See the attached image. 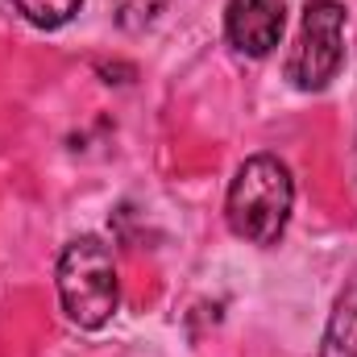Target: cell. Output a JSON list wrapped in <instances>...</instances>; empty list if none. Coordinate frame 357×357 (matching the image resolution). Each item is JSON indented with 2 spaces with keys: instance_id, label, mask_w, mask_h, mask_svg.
Wrapping results in <instances>:
<instances>
[{
  "instance_id": "7a4b0ae2",
  "label": "cell",
  "mask_w": 357,
  "mask_h": 357,
  "mask_svg": "<svg viewBox=\"0 0 357 357\" xmlns=\"http://www.w3.org/2000/svg\"><path fill=\"white\" fill-rule=\"evenodd\" d=\"M59 299L71 324L79 328H104L116 316L121 282L112 250L100 237H75L59 258Z\"/></svg>"
},
{
  "instance_id": "5b68a950",
  "label": "cell",
  "mask_w": 357,
  "mask_h": 357,
  "mask_svg": "<svg viewBox=\"0 0 357 357\" xmlns=\"http://www.w3.org/2000/svg\"><path fill=\"white\" fill-rule=\"evenodd\" d=\"M13 8L38 29H63L84 8V0H13Z\"/></svg>"
},
{
  "instance_id": "8992f818",
  "label": "cell",
  "mask_w": 357,
  "mask_h": 357,
  "mask_svg": "<svg viewBox=\"0 0 357 357\" xmlns=\"http://www.w3.org/2000/svg\"><path fill=\"white\" fill-rule=\"evenodd\" d=\"M320 357H357V312L349 303L337 307L333 324H328V337H324V354Z\"/></svg>"
},
{
  "instance_id": "3957f363",
  "label": "cell",
  "mask_w": 357,
  "mask_h": 357,
  "mask_svg": "<svg viewBox=\"0 0 357 357\" xmlns=\"http://www.w3.org/2000/svg\"><path fill=\"white\" fill-rule=\"evenodd\" d=\"M345 59V4L341 0H307L299 38L287 54V79L299 91H324Z\"/></svg>"
},
{
  "instance_id": "277c9868",
  "label": "cell",
  "mask_w": 357,
  "mask_h": 357,
  "mask_svg": "<svg viewBox=\"0 0 357 357\" xmlns=\"http://www.w3.org/2000/svg\"><path fill=\"white\" fill-rule=\"evenodd\" d=\"M282 25H287L282 0H229L225 8V33L233 50L250 59H266L282 38Z\"/></svg>"
},
{
  "instance_id": "6da1fadb",
  "label": "cell",
  "mask_w": 357,
  "mask_h": 357,
  "mask_svg": "<svg viewBox=\"0 0 357 357\" xmlns=\"http://www.w3.org/2000/svg\"><path fill=\"white\" fill-rule=\"evenodd\" d=\"M291 204H295V178H291V171L274 154H254V158H245L237 167V175L229 183L225 216H229V229L241 241L274 245L287 233Z\"/></svg>"
},
{
  "instance_id": "52a82bcc",
  "label": "cell",
  "mask_w": 357,
  "mask_h": 357,
  "mask_svg": "<svg viewBox=\"0 0 357 357\" xmlns=\"http://www.w3.org/2000/svg\"><path fill=\"white\" fill-rule=\"evenodd\" d=\"M162 8H167V0H116V21H121V29L137 33V29L154 25Z\"/></svg>"
}]
</instances>
